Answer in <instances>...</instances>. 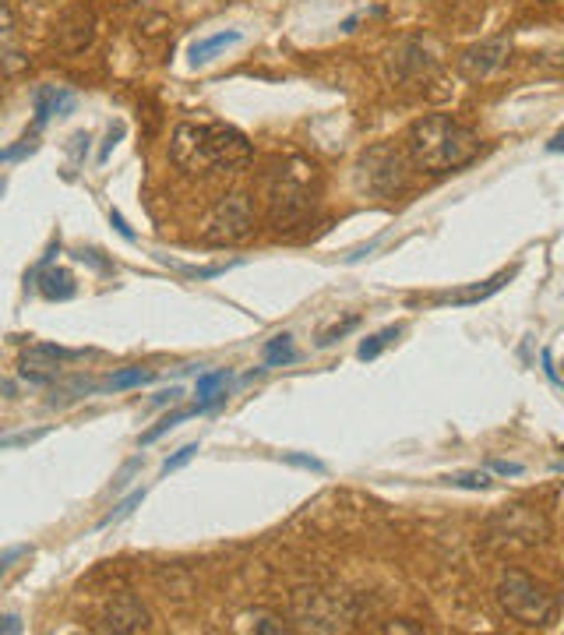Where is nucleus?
<instances>
[{
  "instance_id": "f257e3e1",
  "label": "nucleus",
  "mask_w": 564,
  "mask_h": 635,
  "mask_svg": "<svg viewBox=\"0 0 564 635\" xmlns=\"http://www.w3.org/2000/svg\"><path fill=\"white\" fill-rule=\"evenodd\" d=\"M170 156L184 173L240 170L251 159V142L230 124H180L173 131Z\"/></svg>"
},
{
  "instance_id": "f03ea898",
  "label": "nucleus",
  "mask_w": 564,
  "mask_h": 635,
  "mask_svg": "<svg viewBox=\"0 0 564 635\" xmlns=\"http://www.w3.org/2000/svg\"><path fill=\"white\" fill-rule=\"evenodd\" d=\"M406 145L413 163L427 173L459 170V166L473 163L476 152H480V138H476L473 127L459 124L445 113H431V117L416 120L409 127Z\"/></svg>"
},
{
  "instance_id": "7ed1b4c3",
  "label": "nucleus",
  "mask_w": 564,
  "mask_h": 635,
  "mask_svg": "<svg viewBox=\"0 0 564 635\" xmlns=\"http://www.w3.org/2000/svg\"><path fill=\"white\" fill-rule=\"evenodd\" d=\"M314 195H318V170H314V163L286 159L268 177V219L279 230H290L314 209Z\"/></svg>"
},
{
  "instance_id": "20e7f679",
  "label": "nucleus",
  "mask_w": 564,
  "mask_h": 635,
  "mask_svg": "<svg viewBox=\"0 0 564 635\" xmlns=\"http://www.w3.org/2000/svg\"><path fill=\"white\" fill-rule=\"evenodd\" d=\"M498 604L505 614H512L522 625H550L557 614V597L536 579L522 576V572H508L498 583Z\"/></svg>"
},
{
  "instance_id": "39448f33",
  "label": "nucleus",
  "mask_w": 564,
  "mask_h": 635,
  "mask_svg": "<svg viewBox=\"0 0 564 635\" xmlns=\"http://www.w3.org/2000/svg\"><path fill=\"white\" fill-rule=\"evenodd\" d=\"M357 187L371 198H392L406 187V163L392 145H374L357 159Z\"/></svg>"
},
{
  "instance_id": "423d86ee",
  "label": "nucleus",
  "mask_w": 564,
  "mask_h": 635,
  "mask_svg": "<svg viewBox=\"0 0 564 635\" xmlns=\"http://www.w3.org/2000/svg\"><path fill=\"white\" fill-rule=\"evenodd\" d=\"M251 230H254L251 198H247L244 191H233V195H226L223 202L212 209L201 237H205L208 244H240V240L251 237Z\"/></svg>"
},
{
  "instance_id": "0eeeda50",
  "label": "nucleus",
  "mask_w": 564,
  "mask_h": 635,
  "mask_svg": "<svg viewBox=\"0 0 564 635\" xmlns=\"http://www.w3.org/2000/svg\"><path fill=\"white\" fill-rule=\"evenodd\" d=\"M82 350H64V346H29L22 353V378L29 385H50L53 378L60 374V367L71 364V360H82Z\"/></svg>"
},
{
  "instance_id": "6e6552de",
  "label": "nucleus",
  "mask_w": 564,
  "mask_h": 635,
  "mask_svg": "<svg viewBox=\"0 0 564 635\" xmlns=\"http://www.w3.org/2000/svg\"><path fill=\"white\" fill-rule=\"evenodd\" d=\"M508 53H512L508 36H498V39H487V43L469 46V50L459 57V75L466 78V82H483V78H490L501 64H505Z\"/></svg>"
},
{
  "instance_id": "1a4fd4ad",
  "label": "nucleus",
  "mask_w": 564,
  "mask_h": 635,
  "mask_svg": "<svg viewBox=\"0 0 564 635\" xmlns=\"http://www.w3.org/2000/svg\"><path fill=\"white\" fill-rule=\"evenodd\" d=\"M149 625H152L149 611H145L141 600L131 597V593H120L117 600H110V604L103 607V614H99V621H96L99 632H113V635L145 632Z\"/></svg>"
},
{
  "instance_id": "9d476101",
  "label": "nucleus",
  "mask_w": 564,
  "mask_h": 635,
  "mask_svg": "<svg viewBox=\"0 0 564 635\" xmlns=\"http://www.w3.org/2000/svg\"><path fill=\"white\" fill-rule=\"evenodd\" d=\"M96 36V15L89 8H71L57 25V46L64 53H82Z\"/></svg>"
},
{
  "instance_id": "9b49d317",
  "label": "nucleus",
  "mask_w": 564,
  "mask_h": 635,
  "mask_svg": "<svg viewBox=\"0 0 564 635\" xmlns=\"http://www.w3.org/2000/svg\"><path fill=\"white\" fill-rule=\"evenodd\" d=\"M78 96L64 85H39L32 92V113H36V127H46L53 117H67V113H75Z\"/></svg>"
},
{
  "instance_id": "f8f14e48",
  "label": "nucleus",
  "mask_w": 564,
  "mask_h": 635,
  "mask_svg": "<svg viewBox=\"0 0 564 635\" xmlns=\"http://www.w3.org/2000/svg\"><path fill=\"white\" fill-rule=\"evenodd\" d=\"M515 272L508 269V272H498L494 279H487V283H480V286H469V290H452V293H445V297H438V304H452V307H466V304H480V300H487V297H494V293L501 290V286L512 279Z\"/></svg>"
},
{
  "instance_id": "ddd939ff",
  "label": "nucleus",
  "mask_w": 564,
  "mask_h": 635,
  "mask_svg": "<svg viewBox=\"0 0 564 635\" xmlns=\"http://www.w3.org/2000/svg\"><path fill=\"white\" fill-rule=\"evenodd\" d=\"M240 32L237 29H230V32H216V36H205V39H198V43L191 46V68H201V64H208V60L216 57L219 50H226V46H233V43H240Z\"/></svg>"
},
{
  "instance_id": "4468645a",
  "label": "nucleus",
  "mask_w": 564,
  "mask_h": 635,
  "mask_svg": "<svg viewBox=\"0 0 564 635\" xmlns=\"http://www.w3.org/2000/svg\"><path fill=\"white\" fill-rule=\"evenodd\" d=\"M39 293H43L46 300H71L75 297V279L64 269H50L39 279Z\"/></svg>"
},
{
  "instance_id": "2eb2a0df",
  "label": "nucleus",
  "mask_w": 564,
  "mask_h": 635,
  "mask_svg": "<svg viewBox=\"0 0 564 635\" xmlns=\"http://www.w3.org/2000/svg\"><path fill=\"white\" fill-rule=\"evenodd\" d=\"M293 360H297V350H293L290 332H282V336L265 343V367H282V364H293Z\"/></svg>"
},
{
  "instance_id": "dca6fc26",
  "label": "nucleus",
  "mask_w": 564,
  "mask_h": 635,
  "mask_svg": "<svg viewBox=\"0 0 564 635\" xmlns=\"http://www.w3.org/2000/svg\"><path fill=\"white\" fill-rule=\"evenodd\" d=\"M156 378L152 371H141V367H127V371H117L106 378V385H110L113 392H124V389H141V385H149V381Z\"/></svg>"
},
{
  "instance_id": "f3484780",
  "label": "nucleus",
  "mask_w": 564,
  "mask_h": 635,
  "mask_svg": "<svg viewBox=\"0 0 564 635\" xmlns=\"http://www.w3.org/2000/svg\"><path fill=\"white\" fill-rule=\"evenodd\" d=\"M230 381V371H208V374H201L198 378V396L201 399H226V392H219Z\"/></svg>"
},
{
  "instance_id": "a211bd4d",
  "label": "nucleus",
  "mask_w": 564,
  "mask_h": 635,
  "mask_svg": "<svg viewBox=\"0 0 564 635\" xmlns=\"http://www.w3.org/2000/svg\"><path fill=\"white\" fill-rule=\"evenodd\" d=\"M392 339H399V329H385V332H378V336H371L367 343H360V350H357V357L360 360H374L381 350H385Z\"/></svg>"
},
{
  "instance_id": "6ab92c4d",
  "label": "nucleus",
  "mask_w": 564,
  "mask_h": 635,
  "mask_svg": "<svg viewBox=\"0 0 564 635\" xmlns=\"http://www.w3.org/2000/svg\"><path fill=\"white\" fill-rule=\"evenodd\" d=\"M448 484L455 487H473V491H483V487H490V477L487 473H452V477H445Z\"/></svg>"
},
{
  "instance_id": "aec40b11",
  "label": "nucleus",
  "mask_w": 564,
  "mask_h": 635,
  "mask_svg": "<svg viewBox=\"0 0 564 635\" xmlns=\"http://www.w3.org/2000/svg\"><path fill=\"white\" fill-rule=\"evenodd\" d=\"M141 501H145V491H134L131 498H124V501H120V505L113 508L110 516H106V519H103V523H99V526H110V523H117V519L131 516V508H134V505H141Z\"/></svg>"
},
{
  "instance_id": "412c9836",
  "label": "nucleus",
  "mask_w": 564,
  "mask_h": 635,
  "mask_svg": "<svg viewBox=\"0 0 564 635\" xmlns=\"http://www.w3.org/2000/svg\"><path fill=\"white\" fill-rule=\"evenodd\" d=\"M357 325H360V318H357V314H353V318H346V322H342V325H335V329L321 332L318 346H321V350H325V346H332V343H335V339H342V336H346V332H349V329H357Z\"/></svg>"
},
{
  "instance_id": "4be33fe9",
  "label": "nucleus",
  "mask_w": 564,
  "mask_h": 635,
  "mask_svg": "<svg viewBox=\"0 0 564 635\" xmlns=\"http://www.w3.org/2000/svg\"><path fill=\"white\" fill-rule=\"evenodd\" d=\"M194 456H198V445H184V449H180L177 456H170V459H166V463H163V473H173V470H180V466H184V463H191Z\"/></svg>"
},
{
  "instance_id": "5701e85b",
  "label": "nucleus",
  "mask_w": 564,
  "mask_h": 635,
  "mask_svg": "<svg viewBox=\"0 0 564 635\" xmlns=\"http://www.w3.org/2000/svg\"><path fill=\"white\" fill-rule=\"evenodd\" d=\"M254 632H265V635H282V632H290V628L282 625V621L268 618V614H261V618H254Z\"/></svg>"
},
{
  "instance_id": "b1692460",
  "label": "nucleus",
  "mask_w": 564,
  "mask_h": 635,
  "mask_svg": "<svg viewBox=\"0 0 564 635\" xmlns=\"http://www.w3.org/2000/svg\"><path fill=\"white\" fill-rule=\"evenodd\" d=\"M29 152H36V138H22V145H11V149H4V163H15V159L29 156Z\"/></svg>"
},
{
  "instance_id": "393cba45",
  "label": "nucleus",
  "mask_w": 564,
  "mask_h": 635,
  "mask_svg": "<svg viewBox=\"0 0 564 635\" xmlns=\"http://www.w3.org/2000/svg\"><path fill=\"white\" fill-rule=\"evenodd\" d=\"M490 470H494V473H505V477H519L522 466H519V463H501V459H494V463H490Z\"/></svg>"
},
{
  "instance_id": "a878e982",
  "label": "nucleus",
  "mask_w": 564,
  "mask_h": 635,
  "mask_svg": "<svg viewBox=\"0 0 564 635\" xmlns=\"http://www.w3.org/2000/svg\"><path fill=\"white\" fill-rule=\"evenodd\" d=\"M286 463H293V466H304V470H325V466L318 463V459H307V456H286Z\"/></svg>"
},
{
  "instance_id": "bb28decb",
  "label": "nucleus",
  "mask_w": 564,
  "mask_h": 635,
  "mask_svg": "<svg viewBox=\"0 0 564 635\" xmlns=\"http://www.w3.org/2000/svg\"><path fill=\"white\" fill-rule=\"evenodd\" d=\"M120 135H124V124H117V127H113V131H110V135H106V145H103V152H99V159L110 156V149H113V145H117V138H120Z\"/></svg>"
},
{
  "instance_id": "cd10ccee",
  "label": "nucleus",
  "mask_w": 564,
  "mask_h": 635,
  "mask_svg": "<svg viewBox=\"0 0 564 635\" xmlns=\"http://www.w3.org/2000/svg\"><path fill=\"white\" fill-rule=\"evenodd\" d=\"M110 219H113V226H117V230H120V237H124V240H134L131 226L124 223V216H120V212H110Z\"/></svg>"
},
{
  "instance_id": "c85d7f7f",
  "label": "nucleus",
  "mask_w": 564,
  "mask_h": 635,
  "mask_svg": "<svg viewBox=\"0 0 564 635\" xmlns=\"http://www.w3.org/2000/svg\"><path fill=\"white\" fill-rule=\"evenodd\" d=\"M543 371H547V378L554 381V385H564L561 378H557V367H554V360H550V353L543 350Z\"/></svg>"
},
{
  "instance_id": "c756f323",
  "label": "nucleus",
  "mask_w": 564,
  "mask_h": 635,
  "mask_svg": "<svg viewBox=\"0 0 564 635\" xmlns=\"http://www.w3.org/2000/svg\"><path fill=\"white\" fill-rule=\"evenodd\" d=\"M184 396V389H170V392H159L156 396V406H163V403H177V399Z\"/></svg>"
},
{
  "instance_id": "7c9ffc66",
  "label": "nucleus",
  "mask_w": 564,
  "mask_h": 635,
  "mask_svg": "<svg viewBox=\"0 0 564 635\" xmlns=\"http://www.w3.org/2000/svg\"><path fill=\"white\" fill-rule=\"evenodd\" d=\"M0 628H4V632H8V635L22 632V625H18V618H15V614H4V621H0Z\"/></svg>"
},
{
  "instance_id": "2f4dec72",
  "label": "nucleus",
  "mask_w": 564,
  "mask_h": 635,
  "mask_svg": "<svg viewBox=\"0 0 564 635\" xmlns=\"http://www.w3.org/2000/svg\"><path fill=\"white\" fill-rule=\"evenodd\" d=\"M547 149H550V152H564V127H561V131H557L554 138H550Z\"/></svg>"
},
{
  "instance_id": "473e14b6",
  "label": "nucleus",
  "mask_w": 564,
  "mask_h": 635,
  "mask_svg": "<svg viewBox=\"0 0 564 635\" xmlns=\"http://www.w3.org/2000/svg\"><path fill=\"white\" fill-rule=\"evenodd\" d=\"M385 632H416L413 625H385Z\"/></svg>"
},
{
  "instance_id": "72a5a7b5",
  "label": "nucleus",
  "mask_w": 564,
  "mask_h": 635,
  "mask_svg": "<svg viewBox=\"0 0 564 635\" xmlns=\"http://www.w3.org/2000/svg\"><path fill=\"white\" fill-rule=\"evenodd\" d=\"M547 4H550V0H547Z\"/></svg>"
}]
</instances>
